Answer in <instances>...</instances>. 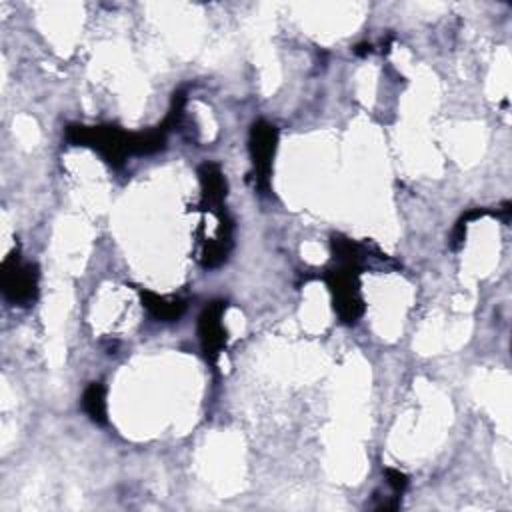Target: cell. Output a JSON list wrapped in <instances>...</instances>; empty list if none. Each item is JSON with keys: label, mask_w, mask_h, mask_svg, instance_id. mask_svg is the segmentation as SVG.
<instances>
[{"label": "cell", "mask_w": 512, "mask_h": 512, "mask_svg": "<svg viewBox=\"0 0 512 512\" xmlns=\"http://www.w3.org/2000/svg\"><path fill=\"white\" fill-rule=\"evenodd\" d=\"M360 266L344 264L336 270H330L326 280L334 296V308L344 322H356L362 314V298H360V284H358Z\"/></svg>", "instance_id": "obj_1"}, {"label": "cell", "mask_w": 512, "mask_h": 512, "mask_svg": "<svg viewBox=\"0 0 512 512\" xmlns=\"http://www.w3.org/2000/svg\"><path fill=\"white\" fill-rule=\"evenodd\" d=\"M0 282H2L4 296L14 304L26 306L36 298V286H38L36 266L22 262L18 254H10L2 262Z\"/></svg>", "instance_id": "obj_2"}, {"label": "cell", "mask_w": 512, "mask_h": 512, "mask_svg": "<svg viewBox=\"0 0 512 512\" xmlns=\"http://www.w3.org/2000/svg\"><path fill=\"white\" fill-rule=\"evenodd\" d=\"M276 128L264 120H258L250 130V154L256 170V184L266 190L268 188V174H270V160L276 150Z\"/></svg>", "instance_id": "obj_3"}, {"label": "cell", "mask_w": 512, "mask_h": 512, "mask_svg": "<svg viewBox=\"0 0 512 512\" xmlns=\"http://www.w3.org/2000/svg\"><path fill=\"white\" fill-rule=\"evenodd\" d=\"M224 308H226L224 302H212L204 308L198 320V336L208 362H216L218 354L226 344V330L222 326Z\"/></svg>", "instance_id": "obj_4"}, {"label": "cell", "mask_w": 512, "mask_h": 512, "mask_svg": "<svg viewBox=\"0 0 512 512\" xmlns=\"http://www.w3.org/2000/svg\"><path fill=\"white\" fill-rule=\"evenodd\" d=\"M142 302L158 320H176L184 310V304L180 300H168L152 292H142Z\"/></svg>", "instance_id": "obj_5"}, {"label": "cell", "mask_w": 512, "mask_h": 512, "mask_svg": "<svg viewBox=\"0 0 512 512\" xmlns=\"http://www.w3.org/2000/svg\"><path fill=\"white\" fill-rule=\"evenodd\" d=\"M84 412L98 424L106 422V400H104V386L100 382H92L82 396Z\"/></svg>", "instance_id": "obj_6"}, {"label": "cell", "mask_w": 512, "mask_h": 512, "mask_svg": "<svg viewBox=\"0 0 512 512\" xmlns=\"http://www.w3.org/2000/svg\"><path fill=\"white\" fill-rule=\"evenodd\" d=\"M386 476H388L390 488H392L396 494H400V492L406 488V476H404L402 472L388 468V470H386Z\"/></svg>", "instance_id": "obj_7"}]
</instances>
